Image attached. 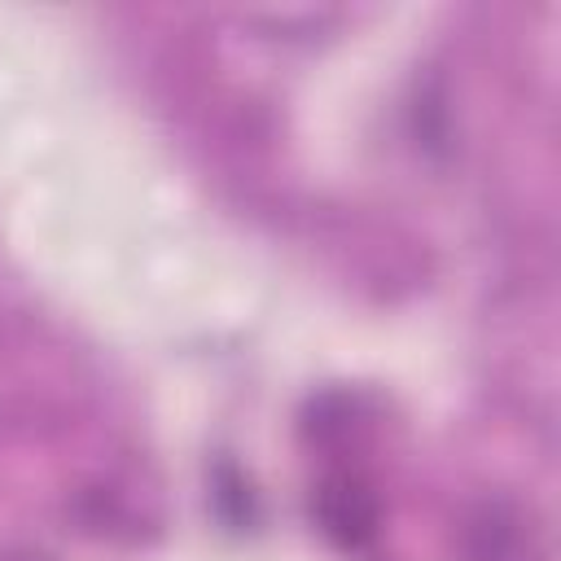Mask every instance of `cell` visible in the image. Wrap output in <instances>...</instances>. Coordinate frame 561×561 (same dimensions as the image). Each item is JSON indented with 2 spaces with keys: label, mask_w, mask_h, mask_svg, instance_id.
<instances>
[{
  "label": "cell",
  "mask_w": 561,
  "mask_h": 561,
  "mask_svg": "<svg viewBox=\"0 0 561 561\" xmlns=\"http://www.w3.org/2000/svg\"><path fill=\"white\" fill-rule=\"evenodd\" d=\"M311 517H316L320 535L342 552L368 548L377 539V530H381L377 491L355 473H329L311 491Z\"/></svg>",
  "instance_id": "1"
},
{
  "label": "cell",
  "mask_w": 561,
  "mask_h": 561,
  "mask_svg": "<svg viewBox=\"0 0 561 561\" xmlns=\"http://www.w3.org/2000/svg\"><path fill=\"white\" fill-rule=\"evenodd\" d=\"M456 548L465 561H504L513 548V513L504 504H478L465 513Z\"/></svg>",
  "instance_id": "2"
},
{
  "label": "cell",
  "mask_w": 561,
  "mask_h": 561,
  "mask_svg": "<svg viewBox=\"0 0 561 561\" xmlns=\"http://www.w3.org/2000/svg\"><path fill=\"white\" fill-rule=\"evenodd\" d=\"M215 504H219V513H224L232 526L250 522V486H245L232 469H219V478H215Z\"/></svg>",
  "instance_id": "3"
},
{
  "label": "cell",
  "mask_w": 561,
  "mask_h": 561,
  "mask_svg": "<svg viewBox=\"0 0 561 561\" xmlns=\"http://www.w3.org/2000/svg\"><path fill=\"white\" fill-rule=\"evenodd\" d=\"M0 561H44L39 552H0Z\"/></svg>",
  "instance_id": "4"
}]
</instances>
